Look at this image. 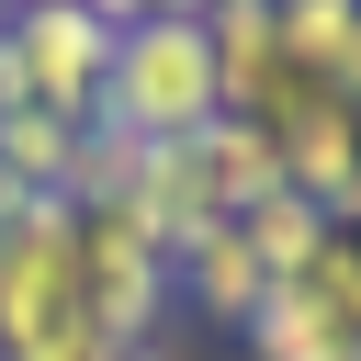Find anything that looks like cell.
I'll return each mask as SVG.
<instances>
[{"instance_id":"cell-2","label":"cell","mask_w":361,"mask_h":361,"mask_svg":"<svg viewBox=\"0 0 361 361\" xmlns=\"http://www.w3.org/2000/svg\"><path fill=\"white\" fill-rule=\"evenodd\" d=\"M79 293H90V327H102L113 350H135V338H158L180 271H169V248H158L124 203H79Z\"/></svg>"},{"instance_id":"cell-12","label":"cell","mask_w":361,"mask_h":361,"mask_svg":"<svg viewBox=\"0 0 361 361\" xmlns=\"http://www.w3.org/2000/svg\"><path fill=\"white\" fill-rule=\"evenodd\" d=\"M79 11H102L113 34H135V23H203L214 0H79Z\"/></svg>"},{"instance_id":"cell-1","label":"cell","mask_w":361,"mask_h":361,"mask_svg":"<svg viewBox=\"0 0 361 361\" xmlns=\"http://www.w3.org/2000/svg\"><path fill=\"white\" fill-rule=\"evenodd\" d=\"M226 113V90H214V45H203V23H135V34H113V79H102V135H124V147H192L203 124Z\"/></svg>"},{"instance_id":"cell-3","label":"cell","mask_w":361,"mask_h":361,"mask_svg":"<svg viewBox=\"0 0 361 361\" xmlns=\"http://www.w3.org/2000/svg\"><path fill=\"white\" fill-rule=\"evenodd\" d=\"M0 34H11V56H23L34 113H56V124H90V113H102V79H113V23H102V11H79V0H23Z\"/></svg>"},{"instance_id":"cell-15","label":"cell","mask_w":361,"mask_h":361,"mask_svg":"<svg viewBox=\"0 0 361 361\" xmlns=\"http://www.w3.org/2000/svg\"><path fill=\"white\" fill-rule=\"evenodd\" d=\"M0 23H11V0H0Z\"/></svg>"},{"instance_id":"cell-6","label":"cell","mask_w":361,"mask_h":361,"mask_svg":"<svg viewBox=\"0 0 361 361\" xmlns=\"http://www.w3.org/2000/svg\"><path fill=\"white\" fill-rule=\"evenodd\" d=\"M192 180H203V203L237 226V214H259L271 192H282V147L259 135V124H237V113H214L203 135H192Z\"/></svg>"},{"instance_id":"cell-8","label":"cell","mask_w":361,"mask_h":361,"mask_svg":"<svg viewBox=\"0 0 361 361\" xmlns=\"http://www.w3.org/2000/svg\"><path fill=\"white\" fill-rule=\"evenodd\" d=\"M237 338H248V361H361V338H350L305 282H271V305H259Z\"/></svg>"},{"instance_id":"cell-13","label":"cell","mask_w":361,"mask_h":361,"mask_svg":"<svg viewBox=\"0 0 361 361\" xmlns=\"http://www.w3.org/2000/svg\"><path fill=\"white\" fill-rule=\"evenodd\" d=\"M327 90H338V102H350V113H361V23H350V34H338V56H327Z\"/></svg>"},{"instance_id":"cell-4","label":"cell","mask_w":361,"mask_h":361,"mask_svg":"<svg viewBox=\"0 0 361 361\" xmlns=\"http://www.w3.org/2000/svg\"><path fill=\"white\" fill-rule=\"evenodd\" d=\"M203 45H214V90H226V113H237V124H259V135L316 90V79L282 56L271 0H214V11H203Z\"/></svg>"},{"instance_id":"cell-16","label":"cell","mask_w":361,"mask_h":361,"mask_svg":"<svg viewBox=\"0 0 361 361\" xmlns=\"http://www.w3.org/2000/svg\"><path fill=\"white\" fill-rule=\"evenodd\" d=\"M11 11H23V0H11Z\"/></svg>"},{"instance_id":"cell-9","label":"cell","mask_w":361,"mask_h":361,"mask_svg":"<svg viewBox=\"0 0 361 361\" xmlns=\"http://www.w3.org/2000/svg\"><path fill=\"white\" fill-rule=\"evenodd\" d=\"M237 237L259 248V271H271V282H305V271H316V248H327V214H316L305 192H271L259 214H237Z\"/></svg>"},{"instance_id":"cell-7","label":"cell","mask_w":361,"mask_h":361,"mask_svg":"<svg viewBox=\"0 0 361 361\" xmlns=\"http://www.w3.org/2000/svg\"><path fill=\"white\" fill-rule=\"evenodd\" d=\"M169 271H180V293H192L214 327H248V316L271 305V271H259V248H248L237 226H203V237H192Z\"/></svg>"},{"instance_id":"cell-5","label":"cell","mask_w":361,"mask_h":361,"mask_svg":"<svg viewBox=\"0 0 361 361\" xmlns=\"http://www.w3.org/2000/svg\"><path fill=\"white\" fill-rule=\"evenodd\" d=\"M271 147H282V192H305L327 226H338V214H361V113H350L327 79L271 124Z\"/></svg>"},{"instance_id":"cell-10","label":"cell","mask_w":361,"mask_h":361,"mask_svg":"<svg viewBox=\"0 0 361 361\" xmlns=\"http://www.w3.org/2000/svg\"><path fill=\"white\" fill-rule=\"evenodd\" d=\"M271 23H282V56H293L305 79H327V56H338V34L361 23V0H271Z\"/></svg>"},{"instance_id":"cell-11","label":"cell","mask_w":361,"mask_h":361,"mask_svg":"<svg viewBox=\"0 0 361 361\" xmlns=\"http://www.w3.org/2000/svg\"><path fill=\"white\" fill-rule=\"evenodd\" d=\"M305 293H316V305H327V316L361 338V214H338V226H327V248H316Z\"/></svg>"},{"instance_id":"cell-14","label":"cell","mask_w":361,"mask_h":361,"mask_svg":"<svg viewBox=\"0 0 361 361\" xmlns=\"http://www.w3.org/2000/svg\"><path fill=\"white\" fill-rule=\"evenodd\" d=\"M113 361H180V350H169V338H135V350H113Z\"/></svg>"}]
</instances>
